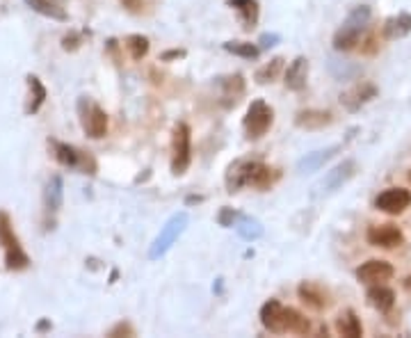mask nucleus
Segmentation results:
<instances>
[{
    "mask_svg": "<svg viewBox=\"0 0 411 338\" xmlns=\"http://www.w3.org/2000/svg\"><path fill=\"white\" fill-rule=\"evenodd\" d=\"M0 245L5 249V267L10 272H19L30 267V256L21 247L19 236L14 233V224L10 213L0 211Z\"/></svg>",
    "mask_w": 411,
    "mask_h": 338,
    "instance_id": "1",
    "label": "nucleus"
},
{
    "mask_svg": "<svg viewBox=\"0 0 411 338\" xmlns=\"http://www.w3.org/2000/svg\"><path fill=\"white\" fill-rule=\"evenodd\" d=\"M188 222H190V218L186 211L174 213L172 218L165 222V227L160 229L158 236H155V240L151 242V247H148V258H151V261H158V258L167 254V251L174 247V242H176L183 236V231L188 229Z\"/></svg>",
    "mask_w": 411,
    "mask_h": 338,
    "instance_id": "2",
    "label": "nucleus"
},
{
    "mask_svg": "<svg viewBox=\"0 0 411 338\" xmlns=\"http://www.w3.org/2000/svg\"><path fill=\"white\" fill-rule=\"evenodd\" d=\"M78 117H81V126L87 137H92V140L106 137L110 119H108V112L96 101H92L90 97H81V101H78Z\"/></svg>",
    "mask_w": 411,
    "mask_h": 338,
    "instance_id": "3",
    "label": "nucleus"
},
{
    "mask_svg": "<svg viewBox=\"0 0 411 338\" xmlns=\"http://www.w3.org/2000/svg\"><path fill=\"white\" fill-rule=\"evenodd\" d=\"M192 162V131L188 124H176L172 133V174L183 176Z\"/></svg>",
    "mask_w": 411,
    "mask_h": 338,
    "instance_id": "4",
    "label": "nucleus"
},
{
    "mask_svg": "<svg viewBox=\"0 0 411 338\" xmlns=\"http://www.w3.org/2000/svg\"><path fill=\"white\" fill-rule=\"evenodd\" d=\"M274 124V110L267 106L263 99H253L247 108V115L242 119L244 133L249 140H260Z\"/></svg>",
    "mask_w": 411,
    "mask_h": 338,
    "instance_id": "5",
    "label": "nucleus"
},
{
    "mask_svg": "<svg viewBox=\"0 0 411 338\" xmlns=\"http://www.w3.org/2000/svg\"><path fill=\"white\" fill-rule=\"evenodd\" d=\"M50 146H53L55 160L60 164L71 167V169H78V171L90 174V176L96 174V160H94V155L90 151H83V149H78V146H74V144L55 142V140H50Z\"/></svg>",
    "mask_w": 411,
    "mask_h": 338,
    "instance_id": "6",
    "label": "nucleus"
},
{
    "mask_svg": "<svg viewBox=\"0 0 411 338\" xmlns=\"http://www.w3.org/2000/svg\"><path fill=\"white\" fill-rule=\"evenodd\" d=\"M356 169H358L356 160H343V162H338L336 167H331L327 174L318 181L316 188H313V195H316V197H325V195L336 192V190L343 188L347 181L354 178Z\"/></svg>",
    "mask_w": 411,
    "mask_h": 338,
    "instance_id": "7",
    "label": "nucleus"
},
{
    "mask_svg": "<svg viewBox=\"0 0 411 338\" xmlns=\"http://www.w3.org/2000/svg\"><path fill=\"white\" fill-rule=\"evenodd\" d=\"M411 206V192L405 188H389L375 199V208L386 215H400Z\"/></svg>",
    "mask_w": 411,
    "mask_h": 338,
    "instance_id": "8",
    "label": "nucleus"
},
{
    "mask_svg": "<svg viewBox=\"0 0 411 338\" xmlns=\"http://www.w3.org/2000/svg\"><path fill=\"white\" fill-rule=\"evenodd\" d=\"M365 240L370 242L372 247H382V249H393L400 247L405 242V233L396 224H375L365 233Z\"/></svg>",
    "mask_w": 411,
    "mask_h": 338,
    "instance_id": "9",
    "label": "nucleus"
},
{
    "mask_svg": "<svg viewBox=\"0 0 411 338\" xmlns=\"http://www.w3.org/2000/svg\"><path fill=\"white\" fill-rule=\"evenodd\" d=\"M393 274H396L393 265L389 261H382V258H372V261H365L356 267V279L368 286L389 281L393 279Z\"/></svg>",
    "mask_w": 411,
    "mask_h": 338,
    "instance_id": "10",
    "label": "nucleus"
},
{
    "mask_svg": "<svg viewBox=\"0 0 411 338\" xmlns=\"http://www.w3.org/2000/svg\"><path fill=\"white\" fill-rule=\"evenodd\" d=\"M375 97H377V87H375L372 83H356L340 94V106H343L347 112H358Z\"/></svg>",
    "mask_w": 411,
    "mask_h": 338,
    "instance_id": "11",
    "label": "nucleus"
},
{
    "mask_svg": "<svg viewBox=\"0 0 411 338\" xmlns=\"http://www.w3.org/2000/svg\"><path fill=\"white\" fill-rule=\"evenodd\" d=\"M297 295H300V300L313 311H325L331 304L329 290L318 281H302L300 288H297Z\"/></svg>",
    "mask_w": 411,
    "mask_h": 338,
    "instance_id": "12",
    "label": "nucleus"
},
{
    "mask_svg": "<svg viewBox=\"0 0 411 338\" xmlns=\"http://www.w3.org/2000/svg\"><path fill=\"white\" fill-rule=\"evenodd\" d=\"M260 325L270 334H286V307L279 300H267L260 307Z\"/></svg>",
    "mask_w": 411,
    "mask_h": 338,
    "instance_id": "13",
    "label": "nucleus"
},
{
    "mask_svg": "<svg viewBox=\"0 0 411 338\" xmlns=\"http://www.w3.org/2000/svg\"><path fill=\"white\" fill-rule=\"evenodd\" d=\"M309 71H311V64H309V57L304 55H297L291 64H288L286 73H284V83H286V90L291 92H302L306 87V83H309Z\"/></svg>",
    "mask_w": 411,
    "mask_h": 338,
    "instance_id": "14",
    "label": "nucleus"
},
{
    "mask_svg": "<svg viewBox=\"0 0 411 338\" xmlns=\"http://www.w3.org/2000/svg\"><path fill=\"white\" fill-rule=\"evenodd\" d=\"M256 158H238L229 164V169H226V176H224V183H226V192H238L242 185H247V176H249V169Z\"/></svg>",
    "mask_w": 411,
    "mask_h": 338,
    "instance_id": "15",
    "label": "nucleus"
},
{
    "mask_svg": "<svg viewBox=\"0 0 411 338\" xmlns=\"http://www.w3.org/2000/svg\"><path fill=\"white\" fill-rule=\"evenodd\" d=\"M279 176H281V174H279V169L270 167V164L260 162V160L256 158V160H253V164H251V169H249L247 185L260 190V192H265V190H270V188H272V185L277 183Z\"/></svg>",
    "mask_w": 411,
    "mask_h": 338,
    "instance_id": "16",
    "label": "nucleus"
},
{
    "mask_svg": "<svg viewBox=\"0 0 411 338\" xmlns=\"http://www.w3.org/2000/svg\"><path fill=\"white\" fill-rule=\"evenodd\" d=\"M331 112L327 110H316V108H309V110H300L295 115V126L302 128V131H322V128L331 126Z\"/></svg>",
    "mask_w": 411,
    "mask_h": 338,
    "instance_id": "17",
    "label": "nucleus"
},
{
    "mask_svg": "<svg viewBox=\"0 0 411 338\" xmlns=\"http://www.w3.org/2000/svg\"><path fill=\"white\" fill-rule=\"evenodd\" d=\"M338 151H340V144H334V146H327V149L306 153L304 158L297 162V171H300V174H311V171H318V169L325 167V162H329Z\"/></svg>",
    "mask_w": 411,
    "mask_h": 338,
    "instance_id": "18",
    "label": "nucleus"
},
{
    "mask_svg": "<svg viewBox=\"0 0 411 338\" xmlns=\"http://www.w3.org/2000/svg\"><path fill=\"white\" fill-rule=\"evenodd\" d=\"M226 5L233 7V10L240 14L242 30L249 32V30H253L258 25V16H260L258 0H226Z\"/></svg>",
    "mask_w": 411,
    "mask_h": 338,
    "instance_id": "19",
    "label": "nucleus"
},
{
    "mask_svg": "<svg viewBox=\"0 0 411 338\" xmlns=\"http://www.w3.org/2000/svg\"><path fill=\"white\" fill-rule=\"evenodd\" d=\"M365 300L372 309H377L379 314H389V311L396 307V293H393L389 286L384 283H375L365 293Z\"/></svg>",
    "mask_w": 411,
    "mask_h": 338,
    "instance_id": "20",
    "label": "nucleus"
},
{
    "mask_svg": "<svg viewBox=\"0 0 411 338\" xmlns=\"http://www.w3.org/2000/svg\"><path fill=\"white\" fill-rule=\"evenodd\" d=\"M244 90H247V85H244V78L240 73L235 76H229L222 80V103L224 108H235L240 103V99L244 97Z\"/></svg>",
    "mask_w": 411,
    "mask_h": 338,
    "instance_id": "21",
    "label": "nucleus"
},
{
    "mask_svg": "<svg viewBox=\"0 0 411 338\" xmlns=\"http://www.w3.org/2000/svg\"><path fill=\"white\" fill-rule=\"evenodd\" d=\"M409 32H411V14H407V12L391 16V19L384 21V28H382L384 39H389V41L407 37Z\"/></svg>",
    "mask_w": 411,
    "mask_h": 338,
    "instance_id": "22",
    "label": "nucleus"
},
{
    "mask_svg": "<svg viewBox=\"0 0 411 338\" xmlns=\"http://www.w3.org/2000/svg\"><path fill=\"white\" fill-rule=\"evenodd\" d=\"M62 199H64V181L60 174H53L48 178L46 190H43V204H46L48 213H57L62 208Z\"/></svg>",
    "mask_w": 411,
    "mask_h": 338,
    "instance_id": "23",
    "label": "nucleus"
},
{
    "mask_svg": "<svg viewBox=\"0 0 411 338\" xmlns=\"http://www.w3.org/2000/svg\"><path fill=\"white\" fill-rule=\"evenodd\" d=\"M336 332H338V336H345V338H361L363 325L352 309H345L343 314L336 318Z\"/></svg>",
    "mask_w": 411,
    "mask_h": 338,
    "instance_id": "24",
    "label": "nucleus"
},
{
    "mask_svg": "<svg viewBox=\"0 0 411 338\" xmlns=\"http://www.w3.org/2000/svg\"><path fill=\"white\" fill-rule=\"evenodd\" d=\"M23 3L28 5L32 12L46 16V19H53L60 23L69 21V14L64 12V7H60L55 0H23Z\"/></svg>",
    "mask_w": 411,
    "mask_h": 338,
    "instance_id": "25",
    "label": "nucleus"
},
{
    "mask_svg": "<svg viewBox=\"0 0 411 338\" xmlns=\"http://www.w3.org/2000/svg\"><path fill=\"white\" fill-rule=\"evenodd\" d=\"M370 16H372V12H370L368 5H358V7H354V10L347 14V19L343 21L340 28L347 30V32H354V34L361 37L363 30H365V25H368V21H370Z\"/></svg>",
    "mask_w": 411,
    "mask_h": 338,
    "instance_id": "26",
    "label": "nucleus"
},
{
    "mask_svg": "<svg viewBox=\"0 0 411 338\" xmlns=\"http://www.w3.org/2000/svg\"><path fill=\"white\" fill-rule=\"evenodd\" d=\"M25 80H28V87H30V103H28V108H25V112H28V115H34V112H39V108L43 106V101L48 99V92L37 76L30 73Z\"/></svg>",
    "mask_w": 411,
    "mask_h": 338,
    "instance_id": "27",
    "label": "nucleus"
},
{
    "mask_svg": "<svg viewBox=\"0 0 411 338\" xmlns=\"http://www.w3.org/2000/svg\"><path fill=\"white\" fill-rule=\"evenodd\" d=\"M284 64H286V57H272L270 59L267 64H263L256 71V76H253V80H256L258 85H270V83H274L277 78H279V73L284 71Z\"/></svg>",
    "mask_w": 411,
    "mask_h": 338,
    "instance_id": "28",
    "label": "nucleus"
},
{
    "mask_svg": "<svg viewBox=\"0 0 411 338\" xmlns=\"http://www.w3.org/2000/svg\"><path fill=\"white\" fill-rule=\"evenodd\" d=\"M235 231H238L240 238L253 242L263 236V224H260L258 220L249 218V215H240L238 222H235Z\"/></svg>",
    "mask_w": 411,
    "mask_h": 338,
    "instance_id": "29",
    "label": "nucleus"
},
{
    "mask_svg": "<svg viewBox=\"0 0 411 338\" xmlns=\"http://www.w3.org/2000/svg\"><path fill=\"white\" fill-rule=\"evenodd\" d=\"M286 332L288 334H300V336H306L311 332V323L309 318L302 316L300 311L293 309V307H286Z\"/></svg>",
    "mask_w": 411,
    "mask_h": 338,
    "instance_id": "30",
    "label": "nucleus"
},
{
    "mask_svg": "<svg viewBox=\"0 0 411 338\" xmlns=\"http://www.w3.org/2000/svg\"><path fill=\"white\" fill-rule=\"evenodd\" d=\"M124 46L128 50V55L133 57L135 62H139V59H144L148 55L151 41H148V37H144V34H128V37L124 39Z\"/></svg>",
    "mask_w": 411,
    "mask_h": 338,
    "instance_id": "31",
    "label": "nucleus"
},
{
    "mask_svg": "<svg viewBox=\"0 0 411 338\" xmlns=\"http://www.w3.org/2000/svg\"><path fill=\"white\" fill-rule=\"evenodd\" d=\"M224 50L231 55L244 57V59H256L260 55V46L251 44V41H226Z\"/></svg>",
    "mask_w": 411,
    "mask_h": 338,
    "instance_id": "32",
    "label": "nucleus"
},
{
    "mask_svg": "<svg viewBox=\"0 0 411 338\" xmlns=\"http://www.w3.org/2000/svg\"><path fill=\"white\" fill-rule=\"evenodd\" d=\"M358 39H361L358 34L338 28L336 34H334V50H338V53H347V50H354L356 44H358Z\"/></svg>",
    "mask_w": 411,
    "mask_h": 338,
    "instance_id": "33",
    "label": "nucleus"
},
{
    "mask_svg": "<svg viewBox=\"0 0 411 338\" xmlns=\"http://www.w3.org/2000/svg\"><path fill=\"white\" fill-rule=\"evenodd\" d=\"M238 218H240V213L238 211H233V208H229V206H224L222 211H220V215H217V222H220V227H235V222H238Z\"/></svg>",
    "mask_w": 411,
    "mask_h": 338,
    "instance_id": "34",
    "label": "nucleus"
},
{
    "mask_svg": "<svg viewBox=\"0 0 411 338\" xmlns=\"http://www.w3.org/2000/svg\"><path fill=\"white\" fill-rule=\"evenodd\" d=\"M81 44H83V34L81 32H69L67 37L62 39V48L64 50H71V53L81 48Z\"/></svg>",
    "mask_w": 411,
    "mask_h": 338,
    "instance_id": "35",
    "label": "nucleus"
},
{
    "mask_svg": "<svg viewBox=\"0 0 411 338\" xmlns=\"http://www.w3.org/2000/svg\"><path fill=\"white\" fill-rule=\"evenodd\" d=\"M279 41H281V34L263 32V34H260V39H258V44H260V50H267V48H274Z\"/></svg>",
    "mask_w": 411,
    "mask_h": 338,
    "instance_id": "36",
    "label": "nucleus"
},
{
    "mask_svg": "<svg viewBox=\"0 0 411 338\" xmlns=\"http://www.w3.org/2000/svg\"><path fill=\"white\" fill-rule=\"evenodd\" d=\"M108 336L110 338H117V336H135V329H133V325H130V323H117L108 332Z\"/></svg>",
    "mask_w": 411,
    "mask_h": 338,
    "instance_id": "37",
    "label": "nucleus"
},
{
    "mask_svg": "<svg viewBox=\"0 0 411 338\" xmlns=\"http://www.w3.org/2000/svg\"><path fill=\"white\" fill-rule=\"evenodd\" d=\"M119 3L130 14H142L144 12V0H119Z\"/></svg>",
    "mask_w": 411,
    "mask_h": 338,
    "instance_id": "38",
    "label": "nucleus"
},
{
    "mask_svg": "<svg viewBox=\"0 0 411 338\" xmlns=\"http://www.w3.org/2000/svg\"><path fill=\"white\" fill-rule=\"evenodd\" d=\"M188 53L183 48H172V50H165L160 55V62H172V59H183Z\"/></svg>",
    "mask_w": 411,
    "mask_h": 338,
    "instance_id": "39",
    "label": "nucleus"
},
{
    "mask_svg": "<svg viewBox=\"0 0 411 338\" xmlns=\"http://www.w3.org/2000/svg\"><path fill=\"white\" fill-rule=\"evenodd\" d=\"M377 48H379V44L375 41V37H368V39H365V44H361V50L365 55H375V53H377Z\"/></svg>",
    "mask_w": 411,
    "mask_h": 338,
    "instance_id": "40",
    "label": "nucleus"
},
{
    "mask_svg": "<svg viewBox=\"0 0 411 338\" xmlns=\"http://www.w3.org/2000/svg\"><path fill=\"white\" fill-rule=\"evenodd\" d=\"M106 48H108V53L119 62V41L117 39H108V46Z\"/></svg>",
    "mask_w": 411,
    "mask_h": 338,
    "instance_id": "41",
    "label": "nucleus"
},
{
    "mask_svg": "<svg viewBox=\"0 0 411 338\" xmlns=\"http://www.w3.org/2000/svg\"><path fill=\"white\" fill-rule=\"evenodd\" d=\"M50 327H53V325H50L48 320H41V323L37 325V332H48Z\"/></svg>",
    "mask_w": 411,
    "mask_h": 338,
    "instance_id": "42",
    "label": "nucleus"
},
{
    "mask_svg": "<svg viewBox=\"0 0 411 338\" xmlns=\"http://www.w3.org/2000/svg\"><path fill=\"white\" fill-rule=\"evenodd\" d=\"M405 288H407V290H411V274L405 279Z\"/></svg>",
    "mask_w": 411,
    "mask_h": 338,
    "instance_id": "43",
    "label": "nucleus"
},
{
    "mask_svg": "<svg viewBox=\"0 0 411 338\" xmlns=\"http://www.w3.org/2000/svg\"><path fill=\"white\" fill-rule=\"evenodd\" d=\"M409 183H411V169H409Z\"/></svg>",
    "mask_w": 411,
    "mask_h": 338,
    "instance_id": "44",
    "label": "nucleus"
}]
</instances>
